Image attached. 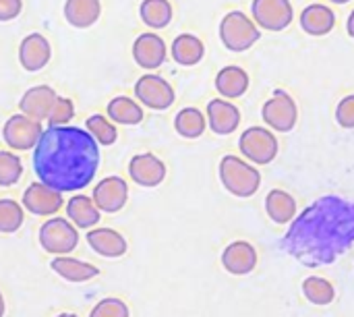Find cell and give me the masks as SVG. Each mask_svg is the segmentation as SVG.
<instances>
[{
  "label": "cell",
  "mask_w": 354,
  "mask_h": 317,
  "mask_svg": "<svg viewBox=\"0 0 354 317\" xmlns=\"http://www.w3.org/2000/svg\"><path fill=\"white\" fill-rule=\"evenodd\" d=\"M37 179L60 193L85 189L100 168V145L81 127L50 125L31 156Z\"/></svg>",
  "instance_id": "1"
},
{
  "label": "cell",
  "mask_w": 354,
  "mask_h": 317,
  "mask_svg": "<svg viewBox=\"0 0 354 317\" xmlns=\"http://www.w3.org/2000/svg\"><path fill=\"white\" fill-rule=\"evenodd\" d=\"M354 243V201L330 195L309 206L284 237V249L305 266H326Z\"/></svg>",
  "instance_id": "2"
},
{
  "label": "cell",
  "mask_w": 354,
  "mask_h": 317,
  "mask_svg": "<svg viewBox=\"0 0 354 317\" xmlns=\"http://www.w3.org/2000/svg\"><path fill=\"white\" fill-rule=\"evenodd\" d=\"M218 172H220V181H222L224 189L241 199L253 197L261 185L259 170L239 156H224L220 160Z\"/></svg>",
  "instance_id": "3"
},
{
  "label": "cell",
  "mask_w": 354,
  "mask_h": 317,
  "mask_svg": "<svg viewBox=\"0 0 354 317\" xmlns=\"http://www.w3.org/2000/svg\"><path fill=\"white\" fill-rule=\"evenodd\" d=\"M261 37L257 23L243 10H230L220 21V39L230 52H247Z\"/></svg>",
  "instance_id": "4"
},
{
  "label": "cell",
  "mask_w": 354,
  "mask_h": 317,
  "mask_svg": "<svg viewBox=\"0 0 354 317\" xmlns=\"http://www.w3.org/2000/svg\"><path fill=\"white\" fill-rule=\"evenodd\" d=\"M39 245L50 255H68L79 245L77 226L66 218H50L39 226Z\"/></svg>",
  "instance_id": "5"
},
{
  "label": "cell",
  "mask_w": 354,
  "mask_h": 317,
  "mask_svg": "<svg viewBox=\"0 0 354 317\" xmlns=\"http://www.w3.org/2000/svg\"><path fill=\"white\" fill-rule=\"evenodd\" d=\"M239 150L249 162L263 166L278 156V139L272 129L249 127L239 139Z\"/></svg>",
  "instance_id": "6"
},
{
  "label": "cell",
  "mask_w": 354,
  "mask_h": 317,
  "mask_svg": "<svg viewBox=\"0 0 354 317\" xmlns=\"http://www.w3.org/2000/svg\"><path fill=\"white\" fill-rule=\"evenodd\" d=\"M44 127L41 120H35L27 114H12L2 127V139L12 152H29L35 147L41 137Z\"/></svg>",
  "instance_id": "7"
},
{
  "label": "cell",
  "mask_w": 354,
  "mask_h": 317,
  "mask_svg": "<svg viewBox=\"0 0 354 317\" xmlns=\"http://www.w3.org/2000/svg\"><path fill=\"white\" fill-rule=\"evenodd\" d=\"M135 98L141 106L149 108V110H168L174 100H176V93L172 89V85L156 75V73H145L137 79L135 83Z\"/></svg>",
  "instance_id": "8"
},
{
  "label": "cell",
  "mask_w": 354,
  "mask_h": 317,
  "mask_svg": "<svg viewBox=\"0 0 354 317\" xmlns=\"http://www.w3.org/2000/svg\"><path fill=\"white\" fill-rule=\"evenodd\" d=\"M261 116L263 123L278 133H288L295 129L297 120H299V108L297 102L292 100L290 93H286L284 89L274 91V96L263 104L261 108Z\"/></svg>",
  "instance_id": "9"
},
{
  "label": "cell",
  "mask_w": 354,
  "mask_h": 317,
  "mask_svg": "<svg viewBox=\"0 0 354 317\" xmlns=\"http://www.w3.org/2000/svg\"><path fill=\"white\" fill-rule=\"evenodd\" d=\"M251 15L257 27L268 31H282L292 23L290 0H253Z\"/></svg>",
  "instance_id": "10"
},
{
  "label": "cell",
  "mask_w": 354,
  "mask_h": 317,
  "mask_svg": "<svg viewBox=\"0 0 354 317\" xmlns=\"http://www.w3.org/2000/svg\"><path fill=\"white\" fill-rule=\"evenodd\" d=\"M21 206L27 212H31L33 216H52L64 206V197L60 191L37 181V183H31L23 191V203Z\"/></svg>",
  "instance_id": "11"
},
{
  "label": "cell",
  "mask_w": 354,
  "mask_h": 317,
  "mask_svg": "<svg viewBox=\"0 0 354 317\" xmlns=\"http://www.w3.org/2000/svg\"><path fill=\"white\" fill-rule=\"evenodd\" d=\"M91 199H93V203L97 206L100 212L116 214L129 201V185L120 176H106L95 185Z\"/></svg>",
  "instance_id": "12"
},
{
  "label": "cell",
  "mask_w": 354,
  "mask_h": 317,
  "mask_svg": "<svg viewBox=\"0 0 354 317\" xmlns=\"http://www.w3.org/2000/svg\"><path fill=\"white\" fill-rule=\"evenodd\" d=\"M166 164L153 154H137L129 162V176L135 185L153 189L166 179Z\"/></svg>",
  "instance_id": "13"
},
{
  "label": "cell",
  "mask_w": 354,
  "mask_h": 317,
  "mask_svg": "<svg viewBox=\"0 0 354 317\" xmlns=\"http://www.w3.org/2000/svg\"><path fill=\"white\" fill-rule=\"evenodd\" d=\"M168 56L166 42L158 33H141L133 42V58L145 71H156L164 64Z\"/></svg>",
  "instance_id": "14"
},
{
  "label": "cell",
  "mask_w": 354,
  "mask_h": 317,
  "mask_svg": "<svg viewBox=\"0 0 354 317\" xmlns=\"http://www.w3.org/2000/svg\"><path fill=\"white\" fill-rule=\"evenodd\" d=\"M52 58V46L41 33H29L19 44V62L25 71L37 73Z\"/></svg>",
  "instance_id": "15"
},
{
  "label": "cell",
  "mask_w": 354,
  "mask_h": 317,
  "mask_svg": "<svg viewBox=\"0 0 354 317\" xmlns=\"http://www.w3.org/2000/svg\"><path fill=\"white\" fill-rule=\"evenodd\" d=\"M207 125L216 135H232L241 125V110L226 98H216L207 104Z\"/></svg>",
  "instance_id": "16"
},
{
  "label": "cell",
  "mask_w": 354,
  "mask_h": 317,
  "mask_svg": "<svg viewBox=\"0 0 354 317\" xmlns=\"http://www.w3.org/2000/svg\"><path fill=\"white\" fill-rule=\"evenodd\" d=\"M222 266L234 276H247L257 268V251L247 241H234L224 249Z\"/></svg>",
  "instance_id": "17"
},
{
  "label": "cell",
  "mask_w": 354,
  "mask_h": 317,
  "mask_svg": "<svg viewBox=\"0 0 354 317\" xmlns=\"http://www.w3.org/2000/svg\"><path fill=\"white\" fill-rule=\"evenodd\" d=\"M58 93L50 87V85H35V87H29L21 100H19V108L23 114L35 118V120H46L54 102H56Z\"/></svg>",
  "instance_id": "18"
},
{
  "label": "cell",
  "mask_w": 354,
  "mask_h": 317,
  "mask_svg": "<svg viewBox=\"0 0 354 317\" xmlns=\"http://www.w3.org/2000/svg\"><path fill=\"white\" fill-rule=\"evenodd\" d=\"M87 245L104 257H122L129 249L127 239L114 228H93L87 233Z\"/></svg>",
  "instance_id": "19"
},
{
  "label": "cell",
  "mask_w": 354,
  "mask_h": 317,
  "mask_svg": "<svg viewBox=\"0 0 354 317\" xmlns=\"http://www.w3.org/2000/svg\"><path fill=\"white\" fill-rule=\"evenodd\" d=\"M301 27L309 35H328L336 27V12L326 4H309L301 12Z\"/></svg>",
  "instance_id": "20"
},
{
  "label": "cell",
  "mask_w": 354,
  "mask_h": 317,
  "mask_svg": "<svg viewBox=\"0 0 354 317\" xmlns=\"http://www.w3.org/2000/svg\"><path fill=\"white\" fill-rule=\"evenodd\" d=\"M50 266L66 282L79 284V282H89L100 276V270L93 264H87V262H81V260H75L68 255H56Z\"/></svg>",
  "instance_id": "21"
},
{
  "label": "cell",
  "mask_w": 354,
  "mask_h": 317,
  "mask_svg": "<svg viewBox=\"0 0 354 317\" xmlns=\"http://www.w3.org/2000/svg\"><path fill=\"white\" fill-rule=\"evenodd\" d=\"M64 19L77 29H89L102 17V0H66Z\"/></svg>",
  "instance_id": "22"
},
{
  "label": "cell",
  "mask_w": 354,
  "mask_h": 317,
  "mask_svg": "<svg viewBox=\"0 0 354 317\" xmlns=\"http://www.w3.org/2000/svg\"><path fill=\"white\" fill-rule=\"evenodd\" d=\"M216 89L226 100H236V98L245 96L247 89H249V75H247V71L236 66V64L224 66L216 75Z\"/></svg>",
  "instance_id": "23"
},
{
  "label": "cell",
  "mask_w": 354,
  "mask_h": 317,
  "mask_svg": "<svg viewBox=\"0 0 354 317\" xmlns=\"http://www.w3.org/2000/svg\"><path fill=\"white\" fill-rule=\"evenodd\" d=\"M170 56L183 66H195L205 56V46L197 35L180 33L174 37V42L170 46Z\"/></svg>",
  "instance_id": "24"
},
{
  "label": "cell",
  "mask_w": 354,
  "mask_h": 317,
  "mask_svg": "<svg viewBox=\"0 0 354 317\" xmlns=\"http://www.w3.org/2000/svg\"><path fill=\"white\" fill-rule=\"evenodd\" d=\"M100 210L87 195H73L66 201V216L77 228H93L100 222Z\"/></svg>",
  "instance_id": "25"
},
{
  "label": "cell",
  "mask_w": 354,
  "mask_h": 317,
  "mask_svg": "<svg viewBox=\"0 0 354 317\" xmlns=\"http://www.w3.org/2000/svg\"><path fill=\"white\" fill-rule=\"evenodd\" d=\"M266 212L272 222L288 224L297 216V201L290 193H286L282 189H272L266 195Z\"/></svg>",
  "instance_id": "26"
},
{
  "label": "cell",
  "mask_w": 354,
  "mask_h": 317,
  "mask_svg": "<svg viewBox=\"0 0 354 317\" xmlns=\"http://www.w3.org/2000/svg\"><path fill=\"white\" fill-rule=\"evenodd\" d=\"M106 112H108V118L118 125H139L145 116L143 106L129 96L112 98L106 106Z\"/></svg>",
  "instance_id": "27"
},
{
  "label": "cell",
  "mask_w": 354,
  "mask_h": 317,
  "mask_svg": "<svg viewBox=\"0 0 354 317\" xmlns=\"http://www.w3.org/2000/svg\"><path fill=\"white\" fill-rule=\"evenodd\" d=\"M174 129L180 137L185 139H197L205 133L207 129V118L205 114L195 108V106H187L183 108L176 116H174Z\"/></svg>",
  "instance_id": "28"
},
{
  "label": "cell",
  "mask_w": 354,
  "mask_h": 317,
  "mask_svg": "<svg viewBox=\"0 0 354 317\" xmlns=\"http://www.w3.org/2000/svg\"><path fill=\"white\" fill-rule=\"evenodd\" d=\"M170 0H143L139 6V17L149 29H164L172 21Z\"/></svg>",
  "instance_id": "29"
},
{
  "label": "cell",
  "mask_w": 354,
  "mask_h": 317,
  "mask_svg": "<svg viewBox=\"0 0 354 317\" xmlns=\"http://www.w3.org/2000/svg\"><path fill=\"white\" fill-rule=\"evenodd\" d=\"M303 295L309 303L326 307L330 303H334L336 299V289L330 280L322 278V276H309L303 280Z\"/></svg>",
  "instance_id": "30"
},
{
  "label": "cell",
  "mask_w": 354,
  "mask_h": 317,
  "mask_svg": "<svg viewBox=\"0 0 354 317\" xmlns=\"http://www.w3.org/2000/svg\"><path fill=\"white\" fill-rule=\"evenodd\" d=\"M85 131L97 141V145H112L118 139V131L114 123L104 114H91L85 120Z\"/></svg>",
  "instance_id": "31"
},
{
  "label": "cell",
  "mask_w": 354,
  "mask_h": 317,
  "mask_svg": "<svg viewBox=\"0 0 354 317\" xmlns=\"http://www.w3.org/2000/svg\"><path fill=\"white\" fill-rule=\"evenodd\" d=\"M25 222L23 206H19L15 199H0V233L12 235L17 233Z\"/></svg>",
  "instance_id": "32"
},
{
  "label": "cell",
  "mask_w": 354,
  "mask_h": 317,
  "mask_svg": "<svg viewBox=\"0 0 354 317\" xmlns=\"http://www.w3.org/2000/svg\"><path fill=\"white\" fill-rule=\"evenodd\" d=\"M23 174V162L15 152L0 150V187H12Z\"/></svg>",
  "instance_id": "33"
},
{
  "label": "cell",
  "mask_w": 354,
  "mask_h": 317,
  "mask_svg": "<svg viewBox=\"0 0 354 317\" xmlns=\"http://www.w3.org/2000/svg\"><path fill=\"white\" fill-rule=\"evenodd\" d=\"M73 118H75V104H73V100H68L64 96H58L46 120L50 125H68Z\"/></svg>",
  "instance_id": "34"
},
{
  "label": "cell",
  "mask_w": 354,
  "mask_h": 317,
  "mask_svg": "<svg viewBox=\"0 0 354 317\" xmlns=\"http://www.w3.org/2000/svg\"><path fill=\"white\" fill-rule=\"evenodd\" d=\"M129 307L124 301L116 299V297H108V299H102L93 309L89 317H129Z\"/></svg>",
  "instance_id": "35"
},
{
  "label": "cell",
  "mask_w": 354,
  "mask_h": 317,
  "mask_svg": "<svg viewBox=\"0 0 354 317\" xmlns=\"http://www.w3.org/2000/svg\"><path fill=\"white\" fill-rule=\"evenodd\" d=\"M336 120L344 129H354V93L340 100L336 108Z\"/></svg>",
  "instance_id": "36"
},
{
  "label": "cell",
  "mask_w": 354,
  "mask_h": 317,
  "mask_svg": "<svg viewBox=\"0 0 354 317\" xmlns=\"http://www.w3.org/2000/svg\"><path fill=\"white\" fill-rule=\"evenodd\" d=\"M23 10L21 0H0V23H8L17 19Z\"/></svg>",
  "instance_id": "37"
},
{
  "label": "cell",
  "mask_w": 354,
  "mask_h": 317,
  "mask_svg": "<svg viewBox=\"0 0 354 317\" xmlns=\"http://www.w3.org/2000/svg\"><path fill=\"white\" fill-rule=\"evenodd\" d=\"M346 29H348V35L354 39V10L351 12V17H348V21H346Z\"/></svg>",
  "instance_id": "38"
},
{
  "label": "cell",
  "mask_w": 354,
  "mask_h": 317,
  "mask_svg": "<svg viewBox=\"0 0 354 317\" xmlns=\"http://www.w3.org/2000/svg\"><path fill=\"white\" fill-rule=\"evenodd\" d=\"M4 309H6V305H4V297H2V293H0V317L4 316Z\"/></svg>",
  "instance_id": "39"
},
{
  "label": "cell",
  "mask_w": 354,
  "mask_h": 317,
  "mask_svg": "<svg viewBox=\"0 0 354 317\" xmlns=\"http://www.w3.org/2000/svg\"><path fill=\"white\" fill-rule=\"evenodd\" d=\"M332 4H348L351 0H330Z\"/></svg>",
  "instance_id": "40"
},
{
  "label": "cell",
  "mask_w": 354,
  "mask_h": 317,
  "mask_svg": "<svg viewBox=\"0 0 354 317\" xmlns=\"http://www.w3.org/2000/svg\"><path fill=\"white\" fill-rule=\"evenodd\" d=\"M56 317H79V316H75V314H60V316H56Z\"/></svg>",
  "instance_id": "41"
}]
</instances>
